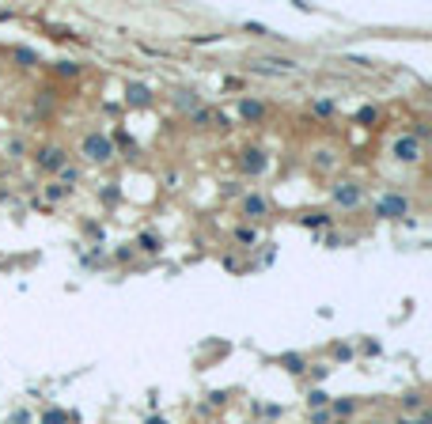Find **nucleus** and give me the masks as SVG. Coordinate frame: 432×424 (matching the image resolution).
I'll return each mask as SVG.
<instances>
[{
	"label": "nucleus",
	"instance_id": "32",
	"mask_svg": "<svg viewBox=\"0 0 432 424\" xmlns=\"http://www.w3.org/2000/svg\"><path fill=\"white\" fill-rule=\"evenodd\" d=\"M334 356H338V360H353V349H349V345H334Z\"/></svg>",
	"mask_w": 432,
	"mask_h": 424
},
{
	"label": "nucleus",
	"instance_id": "34",
	"mask_svg": "<svg viewBox=\"0 0 432 424\" xmlns=\"http://www.w3.org/2000/svg\"><path fill=\"white\" fill-rule=\"evenodd\" d=\"M144 424H171V421H167V417H156V413H152V417L144 421Z\"/></svg>",
	"mask_w": 432,
	"mask_h": 424
},
{
	"label": "nucleus",
	"instance_id": "31",
	"mask_svg": "<svg viewBox=\"0 0 432 424\" xmlns=\"http://www.w3.org/2000/svg\"><path fill=\"white\" fill-rule=\"evenodd\" d=\"M102 201H107V205H114V201H118V186H114V182H110V186L102 190Z\"/></svg>",
	"mask_w": 432,
	"mask_h": 424
},
{
	"label": "nucleus",
	"instance_id": "30",
	"mask_svg": "<svg viewBox=\"0 0 432 424\" xmlns=\"http://www.w3.org/2000/svg\"><path fill=\"white\" fill-rule=\"evenodd\" d=\"M133 254H137V250H133V243H125V246H118V250H114V258L118 261H129Z\"/></svg>",
	"mask_w": 432,
	"mask_h": 424
},
{
	"label": "nucleus",
	"instance_id": "20",
	"mask_svg": "<svg viewBox=\"0 0 432 424\" xmlns=\"http://www.w3.org/2000/svg\"><path fill=\"white\" fill-rule=\"evenodd\" d=\"M281 367L288 375H303V367H307V360H303L300 353H281Z\"/></svg>",
	"mask_w": 432,
	"mask_h": 424
},
{
	"label": "nucleus",
	"instance_id": "9",
	"mask_svg": "<svg viewBox=\"0 0 432 424\" xmlns=\"http://www.w3.org/2000/svg\"><path fill=\"white\" fill-rule=\"evenodd\" d=\"M190 125L194 129H228V114L224 110H213V107H197L190 114Z\"/></svg>",
	"mask_w": 432,
	"mask_h": 424
},
{
	"label": "nucleus",
	"instance_id": "26",
	"mask_svg": "<svg viewBox=\"0 0 432 424\" xmlns=\"http://www.w3.org/2000/svg\"><path fill=\"white\" fill-rule=\"evenodd\" d=\"M4 148H8V156H12V159H23V156H27V144H23L19 137H12Z\"/></svg>",
	"mask_w": 432,
	"mask_h": 424
},
{
	"label": "nucleus",
	"instance_id": "14",
	"mask_svg": "<svg viewBox=\"0 0 432 424\" xmlns=\"http://www.w3.org/2000/svg\"><path fill=\"white\" fill-rule=\"evenodd\" d=\"M12 65L15 68H38L42 65V53L30 50V46H12Z\"/></svg>",
	"mask_w": 432,
	"mask_h": 424
},
{
	"label": "nucleus",
	"instance_id": "19",
	"mask_svg": "<svg viewBox=\"0 0 432 424\" xmlns=\"http://www.w3.org/2000/svg\"><path fill=\"white\" fill-rule=\"evenodd\" d=\"M80 178H84V171H80L76 163H65V167H61V171H57V182H61V186H65V190H72V186H76Z\"/></svg>",
	"mask_w": 432,
	"mask_h": 424
},
{
	"label": "nucleus",
	"instance_id": "3",
	"mask_svg": "<svg viewBox=\"0 0 432 424\" xmlns=\"http://www.w3.org/2000/svg\"><path fill=\"white\" fill-rule=\"evenodd\" d=\"M387 156L402 167H417L421 159H425V144L417 137H410V133H398V137H390V144H387Z\"/></svg>",
	"mask_w": 432,
	"mask_h": 424
},
{
	"label": "nucleus",
	"instance_id": "5",
	"mask_svg": "<svg viewBox=\"0 0 432 424\" xmlns=\"http://www.w3.org/2000/svg\"><path fill=\"white\" fill-rule=\"evenodd\" d=\"M307 167L315 174H334L341 167V148H338V144H326V140L311 144V148H307Z\"/></svg>",
	"mask_w": 432,
	"mask_h": 424
},
{
	"label": "nucleus",
	"instance_id": "4",
	"mask_svg": "<svg viewBox=\"0 0 432 424\" xmlns=\"http://www.w3.org/2000/svg\"><path fill=\"white\" fill-rule=\"evenodd\" d=\"M30 159H35V167L42 174H57L61 167L69 163V148H65V144H57V140H50V144H38V148L30 151Z\"/></svg>",
	"mask_w": 432,
	"mask_h": 424
},
{
	"label": "nucleus",
	"instance_id": "2",
	"mask_svg": "<svg viewBox=\"0 0 432 424\" xmlns=\"http://www.w3.org/2000/svg\"><path fill=\"white\" fill-rule=\"evenodd\" d=\"M372 212L379 216V220H406V216L413 212V201H410V194H402V190H383V194L372 201Z\"/></svg>",
	"mask_w": 432,
	"mask_h": 424
},
{
	"label": "nucleus",
	"instance_id": "7",
	"mask_svg": "<svg viewBox=\"0 0 432 424\" xmlns=\"http://www.w3.org/2000/svg\"><path fill=\"white\" fill-rule=\"evenodd\" d=\"M239 171H243L246 178H262V174L269 171V156H266V148H258V144H246V148L239 151Z\"/></svg>",
	"mask_w": 432,
	"mask_h": 424
},
{
	"label": "nucleus",
	"instance_id": "28",
	"mask_svg": "<svg viewBox=\"0 0 432 424\" xmlns=\"http://www.w3.org/2000/svg\"><path fill=\"white\" fill-rule=\"evenodd\" d=\"M307 417H311V424H330V421H334V417H330V409H311Z\"/></svg>",
	"mask_w": 432,
	"mask_h": 424
},
{
	"label": "nucleus",
	"instance_id": "12",
	"mask_svg": "<svg viewBox=\"0 0 432 424\" xmlns=\"http://www.w3.org/2000/svg\"><path fill=\"white\" fill-rule=\"evenodd\" d=\"M152 99H156V95H152V87H148V84H141V80H133V84L125 87V102H129L133 110L152 107Z\"/></svg>",
	"mask_w": 432,
	"mask_h": 424
},
{
	"label": "nucleus",
	"instance_id": "18",
	"mask_svg": "<svg viewBox=\"0 0 432 424\" xmlns=\"http://www.w3.org/2000/svg\"><path fill=\"white\" fill-rule=\"evenodd\" d=\"M69 194H72V190H65V186H61V182H50V186L42 190L46 205H65V201H69Z\"/></svg>",
	"mask_w": 432,
	"mask_h": 424
},
{
	"label": "nucleus",
	"instance_id": "1",
	"mask_svg": "<svg viewBox=\"0 0 432 424\" xmlns=\"http://www.w3.org/2000/svg\"><path fill=\"white\" fill-rule=\"evenodd\" d=\"M114 156H118V144H114L110 133H99V129L84 133V140H80V159H84L87 167H107V163H114Z\"/></svg>",
	"mask_w": 432,
	"mask_h": 424
},
{
	"label": "nucleus",
	"instance_id": "15",
	"mask_svg": "<svg viewBox=\"0 0 432 424\" xmlns=\"http://www.w3.org/2000/svg\"><path fill=\"white\" fill-rule=\"evenodd\" d=\"M174 107H179L182 114H194V110L205 107V102H201V95H197L194 87H179V91H174Z\"/></svg>",
	"mask_w": 432,
	"mask_h": 424
},
{
	"label": "nucleus",
	"instance_id": "16",
	"mask_svg": "<svg viewBox=\"0 0 432 424\" xmlns=\"http://www.w3.org/2000/svg\"><path fill=\"white\" fill-rule=\"evenodd\" d=\"M231 239H235V246H243V250H251V246H258V228L254 223H239L235 231H231Z\"/></svg>",
	"mask_w": 432,
	"mask_h": 424
},
{
	"label": "nucleus",
	"instance_id": "24",
	"mask_svg": "<svg viewBox=\"0 0 432 424\" xmlns=\"http://www.w3.org/2000/svg\"><path fill=\"white\" fill-rule=\"evenodd\" d=\"M326 402H330V394H326V390H307V413L311 409H326Z\"/></svg>",
	"mask_w": 432,
	"mask_h": 424
},
{
	"label": "nucleus",
	"instance_id": "8",
	"mask_svg": "<svg viewBox=\"0 0 432 424\" xmlns=\"http://www.w3.org/2000/svg\"><path fill=\"white\" fill-rule=\"evenodd\" d=\"M239 212H243V220H246V223H254V228H258V223L266 220L269 212H273V205H269V197H266V194L251 190V194H246L243 201H239Z\"/></svg>",
	"mask_w": 432,
	"mask_h": 424
},
{
	"label": "nucleus",
	"instance_id": "33",
	"mask_svg": "<svg viewBox=\"0 0 432 424\" xmlns=\"http://www.w3.org/2000/svg\"><path fill=\"white\" fill-rule=\"evenodd\" d=\"M410 424H432V409H421L417 417H410Z\"/></svg>",
	"mask_w": 432,
	"mask_h": 424
},
{
	"label": "nucleus",
	"instance_id": "35",
	"mask_svg": "<svg viewBox=\"0 0 432 424\" xmlns=\"http://www.w3.org/2000/svg\"><path fill=\"white\" fill-rule=\"evenodd\" d=\"M368 424H390V421H368Z\"/></svg>",
	"mask_w": 432,
	"mask_h": 424
},
{
	"label": "nucleus",
	"instance_id": "29",
	"mask_svg": "<svg viewBox=\"0 0 432 424\" xmlns=\"http://www.w3.org/2000/svg\"><path fill=\"white\" fill-rule=\"evenodd\" d=\"M303 223H307V228H323V223H330V216H326V212H315V216H303Z\"/></svg>",
	"mask_w": 432,
	"mask_h": 424
},
{
	"label": "nucleus",
	"instance_id": "23",
	"mask_svg": "<svg viewBox=\"0 0 432 424\" xmlns=\"http://www.w3.org/2000/svg\"><path fill=\"white\" fill-rule=\"evenodd\" d=\"M53 72H57L61 80H76V76H80V61H57V65H53Z\"/></svg>",
	"mask_w": 432,
	"mask_h": 424
},
{
	"label": "nucleus",
	"instance_id": "21",
	"mask_svg": "<svg viewBox=\"0 0 432 424\" xmlns=\"http://www.w3.org/2000/svg\"><path fill=\"white\" fill-rule=\"evenodd\" d=\"M311 114L315 118H334L338 114V102L334 99H311Z\"/></svg>",
	"mask_w": 432,
	"mask_h": 424
},
{
	"label": "nucleus",
	"instance_id": "13",
	"mask_svg": "<svg viewBox=\"0 0 432 424\" xmlns=\"http://www.w3.org/2000/svg\"><path fill=\"white\" fill-rule=\"evenodd\" d=\"M326 409H330L334 421H353L357 409H360V402H357V398H330V402H326Z\"/></svg>",
	"mask_w": 432,
	"mask_h": 424
},
{
	"label": "nucleus",
	"instance_id": "17",
	"mask_svg": "<svg viewBox=\"0 0 432 424\" xmlns=\"http://www.w3.org/2000/svg\"><path fill=\"white\" fill-rule=\"evenodd\" d=\"M402 409H406V413H421V409H429L425 390H406V394H402ZM406 413H402V417H406Z\"/></svg>",
	"mask_w": 432,
	"mask_h": 424
},
{
	"label": "nucleus",
	"instance_id": "11",
	"mask_svg": "<svg viewBox=\"0 0 432 424\" xmlns=\"http://www.w3.org/2000/svg\"><path fill=\"white\" fill-rule=\"evenodd\" d=\"M133 250H141V254H148V258H156L159 250H163V235H159L156 228H144L137 239H133Z\"/></svg>",
	"mask_w": 432,
	"mask_h": 424
},
{
	"label": "nucleus",
	"instance_id": "36",
	"mask_svg": "<svg viewBox=\"0 0 432 424\" xmlns=\"http://www.w3.org/2000/svg\"><path fill=\"white\" fill-rule=\"evenodd\" d=\"M334 424H353V421H334Z\"/></svg>",
	"mask_w": 432,
	"mask_h": 424
},
{
	"label": "nucleus",
	"instance_id": "27",
	"mask_svg": "<svg viewBox=\"0 0 432 424\" xmlns=\"http://www.w3.org/2000/svg\"><path fill=\"white\" fill-rule=\"evenodd\" d=\"M35 110H38V114H50V110H53V95L42 91V99H35Z\"/></svg>",
	"mask_w": 432,
	"mask_h": 424
},
{
	"label": "nucleus",
	"instance_id": "6",
	"mask_svg": "<svg viewBox=\"0 0 432 424\" xmlns=\"http://www.w3.org/2000/svg\"><path fill=\"white\" fill-rule=\"evenodd\" d=\"M330 201L338 205V209L353 212V209L364 205V186H360L357 178H341V182H334V186H330Z\"/></svg>",
	"mask_w": 432,
	"mask_h": 424
},
{
	"label": "nucleus",
	"instance_id": "22",
	"mask_svg": "<svg viewBox=\"0 0 432 424\" xmlns=\"http://www.w3.org/2000/svg\"><path fill=\"white\" fill-rule=\"evenodd\" d=\"M353 118H357V125H364V129H372V125L379 122V107H360Z\"/></svg>",
	"mask_w": 432,
	"mask_h": 424
},
{
	"label": "nucleus",
	"instance_id": "10",
	"mask_svg": "<svg viewBox=\"0 0 432 424\" xmlns=\"http://www.w3.org/2000/svg\"><path fill=\"white\" fill-rule=\"evenodd\" d=\"M235 114H239V122L258 125L262 118H266V102H262V99H254V95H243V99H239V107H235Z\"/></svg>",
	"mask_w": 432,
	"mask_h": 424
},
{
	"label": "nucleus",
	"instance_id": "25",
	"mask_svg": "<svg viewBox=\"0 0 432 424\" xmlns=\"http://www.w3.org/2000/svg\"><path fill=\"white\" fill-rule=\"evenodd\" d=\"M38 424H72V417L65 409H46L42 417H38Z\"/></svg>",
	"mask_w": 432,
	"mask_h": 424
}]
</instances>
